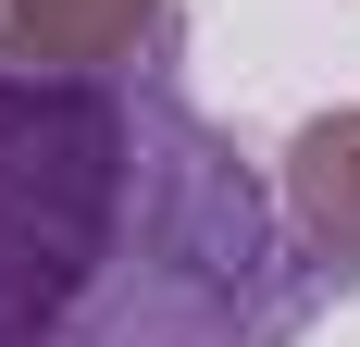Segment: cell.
<instances>
[{
	"instance_id": "6da1fadb",
	"label": "cell",
	"mask_w": 360,
	"mask_h": 347,
	"mask_svg": "<svg viewBox=\"0 0 360 347\" xmlns=\"http://www.w3.org/2000/svg\"><path fill=\"white\" fill-rule=\"evenodd\" d=\"M311 261L174 63H0V347H298Z\"/></svg>"
},
{
	"instance_id": "7a4b0ae2",
	"label": "cell",
	"mask_w": 360,
	"mask_h": 347,
	"mask_svg": "<svg viewBox=\"0 0 360 347\" xmlns=\"http://www.w3.org/2000/svg\"><path fill=\"white\" fill-rule=\"evenodd\" d=\"M274 211H286V248L311 261L323 298H360V100L311 112L274 162Z\"/></svg>"
},
{
	"instance_id": "3957f363",
	"label": "cell",
	"mask_w": 360,
	"mask_h": 347,
	"mask_svg": "<svg viewBox=\"0 0 360 347\" xmlns=\"http://www.w3.org/2000/svg\"><path fill=\"white\" fill-rule=\"evenodd\" d=\"M174 50V0H0V63L25 74H137Z\"/></svg>"
}]
</instances>
